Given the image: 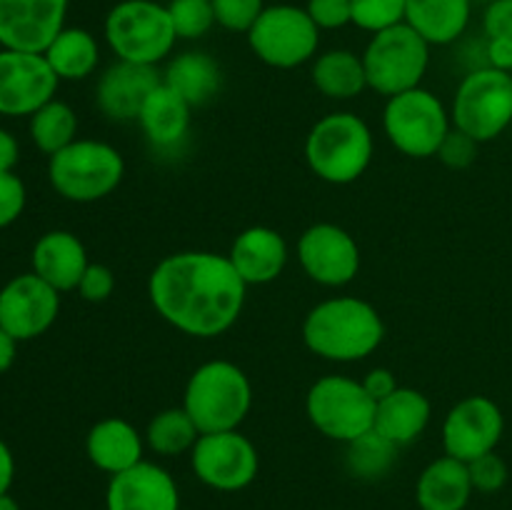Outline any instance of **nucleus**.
<instances>
[{
  "instance_id": "obj_1",
  "label": "nucleus",
  "mask_w": 512,
  "mask_h": 510,
  "mask_svg": "<svg viewBox=\"0 0 512 510\" xmlns=\"http://www.w3.org/2000/svg\"><path fill=\"white\" fill-rule=\"evenodd\" d=\"M248 285L228 255L185 250L155 265L148 295L160 318L193 338H215L238 323Z\"/></svg>"
},
{
  "instance_id": "obj_2",
  "label": "nucleus",
  "mask_w": 512,
  "mask_h": 510,
  "mask_svg": "<svg viewBox=\"0 0 512 510\" xmlns=\"http://www.w3.org/2000/svg\"><path fill=\"white\" fill-rule=\"evenodd\" d=\"M385 325L368 300L330 298L315 305L303 323V340L310 353L333 363H355L378 350Z\"/></svg>"
},
{
  "instance_id": "obj_3",
  "label": "nucleus",
  "mask_w": 512,
  "mask_h": 510,
  "mask_svg": "<svg viewBox=\"0 0 512 510\" xmlns=\"http://www.w3.org/2000/svg\"><path fill=\"white\" fill-rule=\"evenodd\" d=\"M253 405L248 375L230 360L203 363L185 385L183 408L198 425L200 435L238 430Z\"/></svg>"
},
{
  "instance_id": "obj_4",
  "label": "nucleus",
  "mask_w": 512,
  "mask_h": 510,
  "mask_svg": "<svg viewBox=\"0 0 512 510\" xmlns=\"http://www.w3.org/2000/svg\"><path fill=\"white\" fill-rule=\"evenodd\" d=\"M305 160L325 183H355L373 160V133L355 113H330L308 133Z\"/></svg>"
},
{
  "instance_id": "obj_5",
  "label": "nucleus",
  "mask_w": 512,
  "mask_h": 510,
  "mask_svg": "<svg viewBox=\"0 0 512 510\" xmlns=\"http://www.w3.org/2000/svg\"><path fill=\"white\" fill-rule=\"evenodd\" d=\"M105 40L118 60L158 65L173 53L178 35L168 5L155 0H120L105 18Z\"/></svg>"
},
{
  "instance_id": "obj_6",
  "label": "nucleus",
  "mask_w": 512,
  "mask_h": 510,
  "mask_svg": "<svg viewBox=\"0 0 512 510\" xmlns=\"http://www.w3.org/2000/svg\"><path fill=\"white\" fill-rule=\"evenodd\" d=\"M125 175L123 155L100 140H75L50 155L48 180L70 203H95L113 193Z\"/></svg>"
},
{
  "instance_id": "obj_7",
  "label": "nucleus",
  "mask_w": 512,
  "mask_h": 510,
  "mask_svg": "<svg viewBox=\"0 0 512 510\" xmlns=\"http://www.w3.org/2000/svg\"><path fill=\"white\" fill-rule=\"evenodd\" d=\"M428 63L430 43L408 23L375 33L363 53L368 88L388 98L420 88Z\"/></svg>"
},
{
  "instance_id": "obj_8",
  "label": "nucleus",
  "mask_w": 512,
  "mask_h": 510,
  "mask_svg": "<svg viewBox=\"0 0 512 510\" xmlns=\"http://www.w3.org/2000/svg\"><path fill=\"white\" fill-rule=\"evenodd\" d=\"M375 403L363 383L348 375H325L305 398V413L313 428L325 438L350 443L375 425Z\"/></svg>"
},
{
  "instance_id": "obj_9",
  "label": "nucleus",
  "mask_w": 512,
  "mask_h": 510,
  "mask_svg": "<svg viewBox=\"0 0 512 510\" xmlns=\"http://www.w3.org/2000/svg\"><path fill=\"white\" fill-rule=\"evenodd\" d=\"M383 128L390 143L403 155L430 158L438 155L445 135L450 133V118L438 95L425 88H413L388 98Z\"/></svg>"
},
{
  "instance_id": "obj_10",
  "label": "nucleus",
  "mask_w": 512,
  "mask_h": 510,
  "mask_svg": "<svg viewBox=\"0 0 512 510\" xmlns=\"http://www.w3.org/2000/svg\"><path fill=\"white\" fill-rule=\"evenodd\" d=\"M453 123L478 143L498 138L512 123V73L488 65L470 70L455 93Z\"/></svg>"
},
{
  "instance_id": "obj_11",
  "label": "nucleus",
  "mask_w": 512,
  "mask_h": 510,
  "mask_svg": "<svg viewBox=\"0 0 512 510\" xmlns=\"http://www.w3.org/2000/svg\"><path fill=\"white\" fill-rule=\"evenodd\" d=\"M250 50L270 68L290 70L308 63L320 43V28L298 5H270L248 33Z\"/></svg>"
},
{
  "instance_id": "obj_12",
  "label": "nucleus",
  "mask_w": 512,
  "mask_h": 510,
  "mask_svg": "<svg viewBox=\"0 0 512 510\" xmlns=\"http://www.w3.org/2000/svg\"><path fill=\"white\" fill-rule=\"evenodd\" d=\"M190 465L200 483L220 493L243 490L258 478L260 455L240 430L205 433L190 450Z\"/></svg>"
},
{
  "instance_id": "obj_13",
  "label": "nucleus",
  "mask_w": 512,
  "mask_h": 510,
  "mask_svg": "<svg viewBox=\"0 0 512 510\" xmlns=\"http://www.w3.org/2000/svg\"><path fill=\"white\" fill-rule=\"evenodd\" d=\"M60 78L43 53L0 48V115H33L55 98Z\"/></svg>"
},
{
  "instance_id": "obj_14",
  "label": "nucleus",
  "mask_w": 512,
  "mask_h": 510,
  "mask_svg": "<svg viewBox=\"0 0 512 510\" xmlns=\"http://www.w3.org/2000/svg\"><path fill=\"white\" fill-rule=\"evenodd\" d=\"M60 313V293L35 273L15 275L0 288V328L15 340L40 338Z\"/></svg>"
},
{
  "instance_id": "obj_15",
  "label": "nucleus",
  "mask_w": 512,
  "mask_h": 510,
  "mask_svg": "<svg viewBox=\"0 0 512 510\" xmlns=\"http://www.w3.org/2000/svg\"><path fill=\"white\" fill-rule=\"evenodd\" d=\"M505 418L498 403L485 395H470L450 408L443 423L445 455L463 463L488 455L503 438Z\"/></svg>"
},
{
  "instance_id": "obj_16",
  "label": "nucleus",
  "mask_w": 512,
  "mask_h": 510,
  "mask_svg": "<svg viewBox=\"0 0 512 510\" xmlns=\"http://www.w3.org/2000/svg\"><path fill=\"white\" fill-rule=\"evenodd\" d=\"M298 260L310 280L340 288L358 275L360 248L353 235L340 225L315 223L300 235Z\"/></svg>"
},
{
  "instance_id": "obj_17",
  "label": "nucleus",
  "mask_w": 512,
  "mask_h": 510,
  "mask_svg": "<svg viewBox=\"0 0 512 510\" xmlns=\"http://www.w3.org/2000/svg\"><path fill=\"white\" fill-rule=\"evenodd\" d=\"M70 0H0V48L43 53L65 28Z\"/></svg>"
},
{
  "instance_id": "obj_18",
  "label": "nucleus",
  "mask_w": 512,
  "mask_h": 510,
  "mask_svg": "<svg viewBox=\"0 0 512 510\" xmlns=\"http://www.w3.org/2000/svg\"><path fill=\"white\" fill-rule=\"evenodd\" d=\"M105 510H180L178 483L165 468L143 460L110 475Z\"/></svg>"
},
{
  "instance_id": "obj_19",
  "label": "nucleus",
  "mask_w": 512,
  "mask_h": 510,
  "mask_svg": "<svg viewBox=\"0 0 512 510\" xmlns=\"http://www.w3.org/2000/svg\"><path fill=\"white\" fill-rule=\"evenodd\" d=\"M160 83H163V75L158 73L155 65L118 60L100 75L95 100H98V108L103 110L108 120L130 123V120L140 118L145 100Z\"/></svg>"
},
{
  "instance_id": "obj_20",
  "label": "nucleus",
  "mask_w": 512,
  "mask_h": 510,
  "mask_svg": "<svg viewBox=\"0 0 512 510\" xmlns=\"http://www.w3.org/2000/svg\"><path fill=\"white\" fill-rule=\"evenodd\" d=\"M228 258L245 285H265L278 280L285 270L288 243L278 230L253 225L235 238Z\"/></svg>"
},
{
  "instance_id": "obj_21",
  "label": "nucleus",
  "mask_w": 512,
  "mask_h": 510,
  "mask_svg": "<svg viewBox=\"0 0 512 510\" xmlns=\"http://www.w3.org/2000/svg\"><path fill=\"white\" fill-rule=\"evenodd\" d=\"M33 273L53 285L58 293L78 290L80 278L88 270V253L83 240L70 230H48L33 245Z\"/></svg>"
},
{
  "instance_id": "obj_22",
  "label": "nucleus",
  "mask_w": 512,
  "mask_h": 510,
  "mask_svg": "<svg viewBox=\"0 0 512 510\" xmlns=\"http://www.w3.org/2000/svg\"><path fill=\"white\" fill-rule=\"evenodd\" d=\"M143 435L123 418H105L90 428L85 438V453L98 470L118 475L143 463Z\"/></svg>"
},
{
  "instance_id": "obj_23",
  "label": "nucleus",
  "mask_w": 512,
  "mask_h": 510,
  "mask_svg": "<svg viewBox=\"0 0 512 510\" xmlns=\"http://www.w3.org/2000/svg\"><path fill=\"white\" fill-rule=\"evenodd\" d=\"M190 110L193 105L183 95L160 83L145 100L138 123L155 150H175L188 135Z\"/></svg>"
},
{
  "instance_id": "obj_24",
  "label": "nucleus",
  "mask_w": 512,
  "mask_h": 510,
  "mask_svg": "<svg viewBox=\"0 0 512 510\" xmlns=\"http://www.w3.org/2000/svg\"><path fill=\"white\" fill-rule=\"evenodd\" d=\"M470 495H473V480H470L468 463L450 455L433 460L420 473L415 485L420 510H465Z\"/></svg>"
},
{
  "instance_id": "obj_25",
  "label": "nucleus",
  "mask_w": 512,
  "mask_h": 510,
  "mask_svg": "<svg viewBox=\"0 0 512 510\" xmlns=\"http://www.w3.org/2000/svg\"><path fill=\"white\" fill-rule=\"evenodd\" d=\"M430 400L415 388H398L393 395L380 400L375 408V425L380 435L395 445H408L425 433L430 423Z\"/></svg>"
},
{
  "instance_id": "obj_26",
  "label": "nucleus",
  "mask_w": 512,
  "mask_h": 510,
  "mask_svg": "<svg viewBox=\"0 0 512 510\" xmlns=\"http://www.w3.org/2000/svg\"><path fill=\"white\" fill-rule=\"evenodd\" d=\"M470 0H408L405 23L430 45H450L470 23Z\"/></svg>"
},
{
  "instance_id": "obj_27",
  "label": "nucleus",
  "mask_w": 512,
  "mask_h": 510,
  "mask_svg": "<svg viewBox=\"0 0 512 510\" xmlns=\"http://www.w3.org/2000/svg\"><path fill=\"white\" fill-rule=\"evenodd\" d=\"M163 83L170 85L178 95H183L190 105H205L215 98L223 83L218 63L208 53L200 50H188L180 53L168 63L163 73Z\"/></svg>"
},
{
  "instance_id": "obj_28",
  "label": "nucleus",
  "mask_w": 512,
  "mask_h": 510,
  "mask_svg": "<svg viewBox=\"0 0 512 510\" xmlns=\"http://www.w3.org/2000/svg\"><path fill=\"white\" fill-rule=\"evenodd\" d=\"M43 55L60 80H85L100 63L95 35L85 28H68V25L55 35Z\"/></svg>"
},
{
  "instance_id": "obj_29",
  "label": "nucleus",
  "mask_w": 512,
  "mask_h": 510,
  "mask_svg": "<svg viewBox=\"0 0 512 510\" xmlns=\"http://www.w3.org/2000/svg\"><path fill=\"white\" fill-rule=\"evenodd\" d=\"M313 83L325 98H355L368 88L363 55H355L353 50H328L313 63Z\"/></svg>"
},
{
  "instance_id": "obj_30",
  "label": "nucleus",
  "mask_w": 512,
  "mask_h": 510,
  "mask_svg": "<svg viewBox=\"0 0 512 510\" xmlns=\"http://www.w3.org/2000/svg\"><path fill=\"white\" fill-rule=\"evenodd\" d=\"M78 135V115L63 100H50L43 108L30 115V138L35 148L45 155H55L70 143H75Z\"/></svg>"
},
{
  "instance_id": "obj_31",
  "label": "nucleus",
  "mask_w": 512,
  "mask_h": 510,
  "mask_svg": "<svg viewBox=\"0 0 512 510\" xmlns=\"http://www.w3.org/2000/svg\"><path fill=\"white\" fill-rule=\"evenodd\" d=\"M200 430L193 423L185 408H168L160 410L145 430V443L153 453L173 458V455L188 453L198 443Z\"/></svg>"
},
{
  "instance_id": "obj_32",
  "label": "nucleus",
  "mask_w": 512,
  "mask_h": 510,
  "mask_svg": "<svg viewBox=\"0 0 512 510\" xmlns=\"http://www.w3.org/2000/svg\"><path fill=\"white\" fill-rule=\"evenodd\" d=\"M345 445H348L345 463H348L350 473L360 480L385 478L398 458V445L380 435L375 428Z\"/></svg>"
},
{
  "instance_id": "obj_33",
  "label": "nucleus",
  "mask_w": 512,
  "mask_h": 510,
  "mask_svg": "<svg viewBox=\"0 0 512 510\" xmlns=\"http://www.w3.org/2000/svg\"><path fill=\"white\" fill-rule=\"evenodd\" d=\"M170 20H173L175 35L183 40H198L210 33L215 23L213 0H170Z\"/></svg>"
},
{
  "instance_id": "obj_34",
  "label": "nucleus",
  "mask_w": 512,
  "mask_h": 510,
  "mask_svg": "<svg viewBox=\"0 0 512 510\" xmlns=\"http://www.w3.org/2000/svg\"><path fill=\"white\" fill-rule=\"evenodd\" d=\"M405 5L408 0H350L353 25L375 35L380 30L405 23Z\"/></svg>"
},
{
  "instance_id": "obj_35",
  "label": "nucleus",
  "mask_w": 512,
  "mask_h": 510,
  "mask_svg": "<svg viewBox=\"0 0 512 510\" xmlns=\"http://www.w3.org/2000/svg\"><path fill=\"white\" fill-rule=\"evenodd\" d=\"M215 23L230 33H250L255 20L263 15V0H213Z\"/></svg>"
},
{
  "instance_id": "obj_36",
  "label": "nucleus",
  "mask_w": 512,
  "mask_h": 510,
  "mask_svg": "<svg viewBox=\"0 0 512 510\" xmlns=\"http://www.w3.org/2000/svg\"><path fill=\"white\" fill-rule=\"evenodd\" d=\"M470 480H473V490L478 493H498L508 483V463L500 458L498 453L480 455V458L470 460L468 463Z\"/></svg>"
},
{
  "instance_id": "obj_37",
  "label": "nucleus",
  "mask_w": 512,
  "mask_h": 510,
  "mask_svg": "<svg viewBox=\"0 0 512 510\" xmlns=\"http://www.w3.org/2000/svg\"><path fill=\"white\" fill-rule=\"evenodd\" d=\"M25 203H28V190L18 175L0 173V228H8L23 215Z\"/></svg>"
},
{
  "instance_id": "obj_38",
  "label": "nucleus",
  "mask_w": 512,
  "mask_h": 510,
  "mask_svg": "<svg viewBox=\"0 0 512 510\" xmlns=\"http://www.w3.org/2000/svg\"><path fill=\"white\" fill-rule=\"evenodd\" d=\"M478 145H480L478 140L470 138L468 133H463V130L458 128H450V133L445 135L443 145H440L438 158L443 160L448 168L463 170L475 163V158H478Z\"/></svg>"
},
{
  "instance_id": "obj_39",
  "label": "nucleus",
  "mask_w": 512,
  "mask_h": 510,
  "mask_svg": "<svg viewBox=\"0 0 512 510\" xmlns=\"http://www.w3.org/2000/svg\"><path fill=\"white\" fill-rule=\"evenodd\" d=\"M305 10L320 30H338L353 23L350 0H308Z\"/></svg>"
},
{
  "instance_id": "obj_40",
  "label": "nucleus",
  "mask_w": 512,
  "mask_h": 510,
  "mask_svg": "<svg viewBox=\"0 0 512 510\" xmlns=\"http://www.w3.org/2000/svg\"><path fill=\"white\" fill-rule=\"evenodd\" d=\"M113 290L115 275L113 270L103 263H90L78 283L80 298L88 300V303H103V300H108L110 295H113Z\"/></svg>"
},
{
  "instance_id": "obj_41",
  "label": "nucleus",
  "mask_w": 512,
  "mask_h": 510,
  "mask_svg": "<svg viewBox=\"0 0 512 510\" xmlns=\"http://www.w3.org/2000/svg\"><path fill=\"white\" fill-rule=\"evenodd\" d=\"M483 30L488 40L512 38V0H490L485 5Z\"/></svg>"
},
{
  "instance_id": "obj_42",
  "label": "nucleus",
  "mask_w": 512,
  "mask_h": 510,
  "mask_svg": "<svg viewBox=\"0 0 512 510\" xmlns=\"http://www.w3.org/2000/svg\"><path fill=\"white\" fill-rule=\"evenodd\" d=\"M360 383H363V388L368 390V395L375 400V403H380V400H385L388 395H393L395 390L400 388L393 370L388 368H373L368 375H365V380H360Z\"/></svg>"
},
{
  "instance_id": "obj_43",
  "label": "nucleus",
  "mask_w": 512,
  "mask_h": 510,
  "mask_svg": "<svg viewBox=\"0 0 512 510\" xmlns=\"http://www.w3.org/2000/svg\"><path fill=\"white\" fill-rule=\"evenodd\" d=\"M485 60L488 68L512 73V38H495L485 45Z\"/></svg>"
},
{
  "instance_id": "obj_44",
  "label": "nucleus",
  "mask_w": 512,
  "mask_h": 510,
  "mask_svg": "<svg viewBox=\"0 0 512 510\" xmlns=\"http://www.w3.org/2000/svg\"><path fill=\"white\" fill-rule=\"evenodd\" d=\"M20 160V145L13 133L0 128V173H10Z\"/></svg>"
},
{
  "instance_id": "obj_45",
  "label": "nucleus",
  "mask_w": 512,
  "mask_h": 510,
  "mask_svg": "<svg viewBox=\"0 0 512 510\" xmlns=\"http://www.w3.org/2000/svg\"><path fill=\"white\" fill-rule=\"evenodd\" d=\"M15 478V458L13 450L8 448L3 438H0V495L10 493V485Z\"/></svg>"
},
{
  "instance_id": "obj_46",
  "label": "nucleus",
  "mask_w": 512,
  "mask_h": 510,
  "mask_svg": "<svg viewBox=\"0 0 512 510\" xmlns=\"http://www.w3.org/2000/svg\"><path fill=\"white\" fill-rule=\"evenodd\" d=\"M15 353H18V340L0 328V375L13 368Z\"/></svg>"
},
{
  "instance_id": "obj_47",
  "label": "nucleus",
  "mask_w": 512,
  "mask_h": 510,
  "mask_svg": "<svg viewBox=\"0 0 512 510\" xmlns=\"http://www.w3.org/2000/svg\"><path fill=\"white\" fill-rule=\"evenodd\" d=\"M0 510H20V505H18V500L13 498V495L3 493V495H0Z\"/></svg>"
},
{
  "instance_id": "obj_48",
  "label": "nucleus",
  "mask_w": 512,
  "mask_h": 510,
  "mask_svg": "<svg viewBox=\"0 0 512 510\" xmlns=\"http://www.w3.org/2000/svg\"><path fill=\"white\" fill-rule=\"evenodd\" d=\"M470 3H485V5H488L490 0H470Z\"/></svg>"
}]
</instances>
